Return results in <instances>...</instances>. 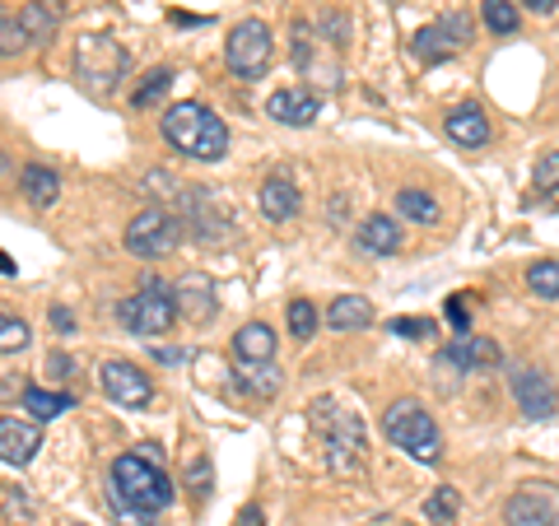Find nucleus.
Here are the masks:
<instances>
[{
    "instance_id": "1",
    "label": "nucleus",
    "mask_w": 559,
    "mask_h": 526,
    "mask_svg": "<svg viewBox=\"0 0 559 526\" xmlns=\"http://www.w3.org/2000/svg\"><path fill=\"white\" fill-rule=\"evenodd\" d=\"M164 140L187 159H205V164H219L229 154V127L201 108V103H173L164 108Z\"/></svg>"
},
{
    "instance_id": "2",
    "label": "nucleus",
    "mask_w": 559,
    "mask_h": 526,
    "mask_svg": "<svg viewBox=\"0 0 559 526\" xmlns=\"http://www.w3.org/2000/svg\"><path fill=\"white\" fill-rule=\"evenodd\" d=\"M312 425L322 429L326 438V462L336 476H355V470H364V452H369V438H364V419L341 410L336 401H312Z\"/></svg>"
},
{
    "instance_id": "3",
    "label": "nucleus",
    "mask_w": 559,
    "mask_h": 526,
    "mask_svg": "<svg viewBox=\"0 0 559 526\" xmlns=\"http://www.w3.org/2000/svg\"><path fill=\"white\" fill-rule=\"evenodd\" d=\"M382 433L392 438V447H401L415 462H439L443 457V433L433 425V415L419 406V401H392L382 410Z\"/></svg>"
},
{
    "instance_id": "4",
    "label": "nucleus",
    "mask_w": 559,
    "mask_h": 526,
    "mask_svg": "<svg viewBox=\"0 0 559 526\" xmlns=\"http://www.w3.org/2000/svg\"><path fill=\"white\" fill-rule=\"evenodd\" d=\"M112 489L131 507H145V513H164V507L173 503V494H178L173 480L159 470V462L140 457V452H121V457L112 462Z\"/></svg>"
},
{
    "instance_id": "5",
    "label": "nucleus",
    "mask_w": 559,
    "mask_h": 526,
    "mask_svg": "<svg viewBox=\"0 0 559 526\" xmlns=\"http://www.w3.org/2000/svg\"><path fill=\"white\" fill-rule=\"evenodd\" d=\"M75 75L90 94L108 98L121 84V75H131V57L108 33H90V38H80V47H75Z\"/></svg>"
},
{
    "instance_id": "6",
    "label": "nucleus",
    "mask_w": 559,
    "mask_h": 526,
    "mask_svg": "<svg viewBox=\"0 0 559 526\" xmlns=\"http://www.w3.org/2000/svg\"><path fill=\"white\" fill-rule=\"evenodd\" d=\"M117 322L131 331V336H164V331L178 322V285H164V279H145V289L121 298L117 303Z\"/></svg>"
},
{
    "instance_id": "7",
    "label": "nucleus",
    "mask_w": 559,
    "mask_h": 526,
    "mask_svg": "<svg viewBox=\"0 0 559 526\" xmlns=\"http://www.w3.org/2000/svg\"><path fill=\"white\" fill-rule=\"evenodd\" d=\"M271 57H275V38L261 20H242L224 38V61H229L238 80H261L271 70Z\"/></svg>"
},
{
    "instance_id": "8",
    "label": "nucleus",
    "mask_w": 559,
    "mask_h": 526,
    "mask_svg": "<svg viewBox=\"0 0 559 526\" xmlns=\"http://www.w3.org/2000/svg\"><path fill=\"white\" fill-rule=\"evenodd\" d=\"M178 242H182L178 210L150 205V210H140V215H131V224H127V252H135V256H150V261L168 256Z\"/></svg>"
},
{
    "instance_id": "9",
    "label": "nucleus",
    "mask_w": 559,
    "mask_h": 526,
    "mask_svg": "<svg viewBox=\"0 0 559 526\" xmlns=\"http://www.w3.org/2000/svg\"><path fill=\"white\" fill-rule=\"evenodd\" d=\"M471 33H476V24H471L466 10H448L443 20H433L429 28L415 33V57L429 61V65H443L452 61L462 47H471Z\"/></svg>"
},
{
    "instance_id": "10",
    "label": "nucleus",
    "mask_w": 559,
    "mask_h": 526,
    "mask_svg": "<svg viewBox=\"0 0 559 526\" xmlns=\"http://www.w3.org/2000/svg\"><path fill=\"white\" fill-rule=\"evenodd\" d=\"M178 219L197 224V234H201L205 242L234 238V215H229V205H224L219 191H210V187H182V191H178Z\"/></svg>"
},
{
    "instance_id": "11",
    "label": "nucleus",
    "mask_w": 559,
    "mask_h": 526,
    "mask_svg": "<svg viewBox=\"0 0 559 526\" xmlns=\"http://www.w3.org/2000/svg\"><path fill=\"white\" fill-rule=\"evenodd\" d=\"M98 378H103V392H108L117 406H127V410H145L150 401H154V382H150V373H140V368L127 363V359H108Z\"/></svg>"
},
{
    "instance_id": "12",
    "label": "nucleus",
    "mask_w": 559,
    "mask_h": 526,
    "mask_svg": "<svg viewBox=\"0 0 559 526\" xmlns=\"http://www.w3.org/2000/svg\"><path fill=\"white\" fill-rule=\"evenodd\" d=\"M503 349L489 336H471V331H457L452 345L439 355V368H452V373H485V368H499Z\"/></svg>"
},
{
    "instance_id": "13",
    "label": "nucleus",
    "mask_w": 559,
    "mask_h": 526,
    "mask_svg": "<svg viewBox=\"0 0 559 526\" xmlns=\"http://www.w3.org/2000/svg\"><path fill=\"white\" fill-rule=\"evenodd\" d=\"M513 396H518V410L527 419H550L559 410V392L550 373H540V368H518L513 373Z\"/></svg>"
},
{
    "instance_id": "14",
    "label": "nucleus",
    "mask_w": 559,
    "mask_h": 526,
    "mask_svg": "<svg viewBox=\"0 0 559 526\" xmlns=\"http://www.w3.org/2000/svg\"><path fill=\"white\" fill-rule=\"evenodd\" d=\"M503 522L509 526H559V499L550 489H522L503 503Z\"/></svg>"
},
{
    "instance_id": "15",
    "label": "nucleus",
    "mask_w": 559,
    "mask_h": 526,
    "mask_svg": "<svg viewBox=\"0 0 559 526\" xmlns=\"http://www.w3.org/2000/svg\"><path fill=\"white\" fill-rule=\"evenodd\" d=\"M38 447H43V433H38L33 419H14V415L0 419V462L28 466L33 457H38Z\"/></svg>"
},
{
    "instance_id": "16",
    "label": "nucleus",
    "mask_w": 559,
    "mask_h": 526,
    "mask_svg": "<svg viewBox=\"0 0 559 526\" xmlns=\"http://www.w3.org/2000/svg\"><path fill=\"white\" fill-rule=\"evenodd\" d=\"M266 112L280 121V127H312L318 112H322V98L312 89H275Z\"/></svg>"
},
{
    "instance_id": "17",
    "label": "nucleus",
    "mask_w": 559,
    "mask_h": 526,
    "mask_svg": "<svg viewBox=\"0 0 559 526\" xmlns=\"http://www.w3.org/2000/svg\"><path fill=\"white\" fill-rule=\"evenodd\" d=\"M443 131L457 150H480L489 145V117L480 112V103H462V108H452L443 117Z\"/></svg>"
},
{
    "instance_id": "18",
    "label": "nucleus",
    "mask_w": 559,
    "mask_h": 526,
    "mask_svg": "<svg viewBox=\"0 0 559 526\" xmlns=\"http://www.w3.org/2000/svg\"><path fill=\"white\" fill-rule=\"evenodd\" d=\"M257 205H261V215H266L271 224H289L304 210V196H299V187H294L289 178L271 172V178L261 182V191H257Z\"/></svg>"
},
{
    "instance_id": "19",
    "label": "nucleus",
    "mask_w": 559,
    "mask_h": 526,
    "mask_svg": "<svg viewBox=\"0 0 559 526\" xmlns=\"http://www.w3.org/2000/svg\"><path fill=\"white\" fill-rule=\"evenodd\" d=\"M359 248L364 252H373V256H392V252H401V242H406V229L392 219V215H369L359 224Z\"/></svg>"
},
{
    "instance_id": "20",
    "label": "nucleus",
    "mask_w": 559,
    "mask_h": 526,
    "mask_svg": "<svg viewBox=\"0 0 559 526\" xmlns=\"http://www.w3.org/2000/svg\"><path fill=\"white\" fill-rule=\"evenodd\" d=\"M178 312H187L191 322H210L219 312L215 303V285H210L205 275H187L178 285Z\"/></svg>"
},
{
    "instance_id": "21",
    "label": "nucleus",
    "mask_w": 559,
    "mask_h": 526,
    "mask_svg": "<svg viewBox=\"0 0 559 526\" xmlns=\"http://www.w3.org/2000/svg\"><path fill=\"white\" fill-rule=\"evenodd\" d=\"M234 355L238 363H266L275 359V331L266 322H248L234 331Z\"/></svg>"
},
{
    "instance_id": "22",
    "label": "nucleus",
    "mask_w": 559,
    "mask_h": 526,
    "mask_svg": "<svg viewBox=\"0 0 559 526\" xmlns=\"http://www.w3.org/2000/svg\"><path fill=\"white\" fill-rule=\"evenodd\" d=\"M326 326L331 331H364V326H373V303L369 298H359V294H341L336 303L326 308Z\"/></svg>"
},
{
    "instance_id": "23",
    "label": "nucleus",
    "mask_w": 559,
    "mask_h": 526,
    "mask_svg": "<svg viewBox=\"0 0 559 526\" xmlns=\"http://www.w3.org/2000/svg\"><path fill=\"white\" fill-rule=\"evenodd\" d=\"M20 191L28 196V205H38V210L57 205V196H61V178H57V168H47V164H28V168L20 172Z\"/></svg>"
},
{
    "instance_id": "24",
    "label": "nucleus",
    "mask_w": 559,
    "mask_h": 526,
    "mask_svg": "<svg viewBox=\"0 0 559 526\" xmlns=\"http://www.w3.org/2000/svg\"><path fill=\"white\" fill-rule=\"evenodd\" d=\"M20 24L28 33V43H47L57 38V24H61V0H28L20 10Z\"/></svg>"
},
{
    "instance_id": "25",
    "label": "nucleus",
    "mask_w": 559,
    "mask_h": 526,
    "mask_svg": "<svg viewBox=\"0 0 559 526\" xmlns=\"http://www.w3.org/2000/svg\"><path fill=\"white\" fill-rule=\"evenodd\" d=\"M280 382H285V378H280V368H271V359H266V363H242V368H238V387L252 392L257 401H271V396L280 392Z\"/></svg>"
},
{
    "instance_id": "26",
    "label": "nucleus",
    "mask_w": 559,
    "mask_h": 526,
    "mask_svg": "<svg viewBox=\"0 0 559 526\" xmlns=\"http://www.w3.org/2000/svg\"><path fill=\"white\" fill-rule=\"evenodd\" d=\"M396 210H401V219H411V224H439V201H433L429 191L401 187L396 191Z\"/></svg>"
},
{
    "instance_id": "27",
    "label": "nucleus",
    "mask_w": 559,
    "mask_h": 526,
    "mask_svg": "<svg viewBox=\"0 0 559 526\" xmlns=\"http://www.w3.org/2000/svg\"><path fill=\"white\" fill-rule=\"evenodd\" d=\"M168 89H173V70L168 65H154L150 75L131 89V108H154V103L168 98Z\"/></svg>"
},
{
    "instance_id": "28",
    "label": "nucleus",
    "mask_w": 559,
    "mask_h": 526,
    "mask_svg": "<svg viewBox=\"0 0 559 526\" xmlns=\"http://www.w3.org/2000/svg\"><path fill=\"white\" fill-rule=\"evenodd\" d=\"M480 14H485V28L499 33V38H513L522 14H518V0H480Z\"/></svg>"
},
{
    "instance_id": "29",
    "label": "nucleus",
    "mask_w": 559,
    "mask_h": 526,
    "mask_svg": "<svg viewBox=\"0 0 559 526\" xmlns=\"http://www.w3.org/2000/svg\"><path fill=\"white\" fill-rule=\"evenodd\" d=\"M70 406H75V396H66V392H43V387H24V410L33 419H57L66 415Z\"/></svg>"
},
{
    "instance_id": "30",
    "label": "nucleus",
    "mask_w": 559,
    "mask_h": 526,
    "mask_svg": "<svg viewBox=\"0 0 559 526\" xmlns=\"http://www.w3.org/2000/svg\"><path fill=\"white\" fill-rule=\"evenodd\" d=\"M457 513H462V494L452 485H439L425 499V522H433V526H452V522H457Z\"/></svg>"
},
{
    "instance_id": "31",
    "label": "nucleus",
    "mask_w": 559,
    "mask_h": 526,
    "mask_svg": "<svg viewBox=\"0 0 559 526\" xmlns=\"http://www.w3.org/2000/svg\"><path fill=\"white\" fill-rule=\"evenodd\" d=\"M0 522L5 526H28L33 522V499L20 485H0Z\"/></svg>"
},
{
    "instance_id": "32",
    "label": "nucleus",
    "mask_w": 559,
    "mask_h": 526,
    "mask_svg": "<svg viewBox=\"0 0 559 526\" xmlns=\"http://www.w3.org/2000/svg\"><path fill=\"white\" fill-rule=\"evenodd\" d=\"M289 336L304 345L318 336V308H312L308 298H289Z\"/></svg>"
},
{
    "instance_id": "33",
    "label": "nucleus",
    "mask_w": 559,
    "mask_h": 526,
    "mask_svg": "<svg viewBox=\"0 0 559 526\" xmlns=\"http://www.w3.org/2000/svg\"><path fill=\"white\" fill-rule=\"evenodd\" d=\"M527 289L536 294V298H559V261H536V266L527 271Z\"/></svg>"
},
{
    "instance_id": "34",
    "label": "nucleus",
    "mask_w": 559,
    "mask_h": 526,
    "mask_svg": "<svg viewBox=\"0 0 559 526\" xmlns=\"http://www.w3.org/2000/svg\"><path fill=\"white\" fill-rule=\"evenodd\" d=\"M28 322H20V318H0V355H20V349L28 345Z\"/></svg>"
},
{
    "instance_id": "35",
    "label": "nucleus",
    "mask_w": 559,
    "mask_h": 526,
    "mask_svg": "<svg viewBox=\"0 0 559 526\" xmlns=\"http://www.w3.org/2000/svg\"><path fill=\"white\" fill-rule=\"evenodd\" d=\"M28 47V33L20 20H10V14H0V57H10V51H24Z\"/></svg>"
},
{
    "instance_id": "36",
    "label": "nucleus",
    "mask_w": 559,
    "mask_h": 526,
    "mask_svg": "<svg viewBox=\"0 0 559 526\" xmlns=\"http://www.w3.org/2000/svg\"><path fill=\"white\" fill-rule=\"evenodd\" d=\"M433 326L429 318H392V336H406V340H429L433 336Z\"/></svg>"
},
{
    "instance_id": "37",
    "label": "nucleus",
    "mask_w": 559,
    "mask_h": 526,
    "mask_svg": "<svg viewBox=\"0 0 559 526\" xmlns=\"http://www.w3.org/2000/svg\"><path fill=\"white\" fill-rule=\"evenodd\" d=\"M536 187L546 191V196H555V191H559V150L540 154V164H536Z\"/></svg>"
},
{
    "instance_id": "38",
    "label": "nucleus",
    "mask_w": 559,
    "mask_h": 526,
    "mask_svg": "<svg viewBox=\"0 0 559 526\" xmlns=\"http://www.w3.org/2000/svg\"><path fill=\"white\" fill-rule=\"evenodd\" d=\"M108 499H112V507H117V522H121V526H154V513H145V507H131L127 499L117 494V489H108Z\"/></svg>"
},
{
    "instance_id": "39",
    "label": "nucleus",
    "mask_w": 559,
    "mask_h": 526,
    "mask_svg": "<svg viewBox=\"0 0 559 526\" xmlns=\"http://www.w3.org/2000/svg\"><path fill=\"white\" fill-rule=\"evenodd\" d=\"M312 43H318V38H312V24L299 20V24H294V61H299L304 70L312 65Z\"/></svg>"
},
{
    "instance_id": "40",
    "label": "nucleus",
    "mask_w": 559,
    "mask_h": 526,
    "mask_svg": "<svg viewBox=\"0 0 559 526\" xmlns=\"http://www.w3.org/2000/svg\"><path fill=\"white\" fill-rule=\"evenodd\" d=\"M47 373L57 378V382H70V378H75V359H70V355H57V349H51V355H47Z\"/></svg>"
},
{
    "instance_id": "41",
    "label": "nucleus",
    "mask_w": 559,
    "mask_h": 526,
    "mask_svg": "<svg viewBox=\"0 0 559 526\" xmlns=\"http://www.w3.org/2000/svg\"><path fill=\"white\" fill-rule=\"evenodd\" d=\"M462 298H466V294H452V298H448V322H452V331H466V326H471V312H466Z\"/></svg>"
},
{
    "instance_id": "42",
    "label": "nucleus",
    "mask_w": 559,
    "mask_h": 526,
    "mask_svg": "<svg viewBox=\"0 0 559 526\" xmlns=\"http://www.w3.org/2000/svg\"><path fill=\"white\" fill-rule=\"evenodd\" d=\"M191 494H197V499L210 494V466L205 462H191Z\"/></svg>"
},
{
    "instance_id": "43",
    "label": "nucleus",
    "mask_w": 559,
    "mask_h": 526,
    "mask_svg": "<svg viewBox=\"0 0 559 526\" xmlns=\"http://www.w3.org/2000/svg\"><path fill=\"white\" fill-rule=\"evenodd\" d=\"M47 318H51V326H57V331H66V336L75 331V318H70V308H51Z\"/></svg>"
},
{
    "instance_id": "44",
    "label": "nucleus",
    "mask_w": 559,
    "mask_h": 526,
    "mask_svg": "<svg viewBox=\"0 0 559 526\" xmlns=\"http://www.w3.org/2000/svg\"><path fill=\"white\" fill-rule=\"evenodd\" d=\"M154 359H159V363H182L187 355H182V349H173V345H154Z\"/></svg>"
},
{
    "instance_id": "45",
    "label": "nucleus",
    "mask_w": 559,
    "mask_h": 526,
    "mask_svg": "<svg viewBox=\"0 0 559 526\" xmlns=\"http://www.w3.org/2000/svg\"><path fill=\"white\" fill-rule=\"evenodd\" d=\"M522 5H527L532 14H555V5H559V0H522Z\"/></svg>"
},
{
    "instance_id": "46",
    "label": "nucleus",
    "mask_w": 559,
    "mask_h": 526,
    "mask_svg": "<svg viewBox=\"0 0 559 526\" xmlns=\"http://www.w3.org/2000/svg\"><path fill=\"white\" fill-rule=\"evenodd\" d=\"M238 526H266V522H261V507H248V513L238 517Z\"/></svg>"
},
{
    "instance_id": "47",
    "label": "nucleus",
    "mask_w": 559,
    "mask_h": 526,
    "mask_svg": "<svg viewBox=\"0 0 559 526\" xmlns=\"http://www.w3.org/2000/svg\"><path fill=\"white\" fill-rule=\"evenodd\" d=\"M14 271H20V266H14V256H10V252H0V275H14Z\"/></svg>"
},
{
    "instance_id": "48",
    "label": "nucleus",
    "mask_w": 559,
    "mask_h": 526,
    "mask_svg": "<svg viewBox=\"0 0 559 526\" xmlns=\"http://www.w3.org/2000/svg\"><path fill=\"white\" fill-rule=\"evenodd\" d=\"M61 526H84V522H61Z\"/></svg>"
}]
</instances>
